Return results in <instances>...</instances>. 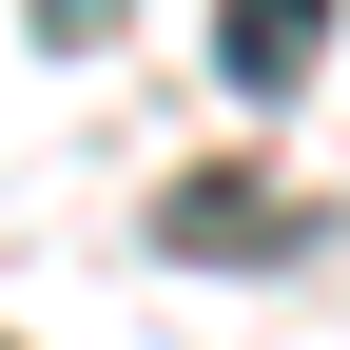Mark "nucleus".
I'll list each match as a JSON object with an SVG mask.
<instances>
[{"instance_id": "nucleus-1", "label": "nucleus", "mask_w": 350, "mask_h": 350, "mask_svg": "<svg viewBox=\"0 0 350 350\" xmlns=\"http://www.w3.org/2000/svg\"><path fill=\"white\" fill-rule=\"evenodd\" d=\"M292 234H312V214H292L273 175H175V195H156V253H195V273H214V253L253 273V253H292Z\"/></svg>"}, {"instance_id": "nucleus-2", "label": "nucleus", "mask_w": 350, "mask_h": 350, "mask_svg": "<svg viewBox=\"0 0 350 350\" xmlns=\"http://www.w3.org/2000/svg\"><path fill=\"white\" fill-rule=\"evenodd\" d=\"M312 59H331V0H214V78L234 98H292Z\"/></svg>"}]
</instances>
